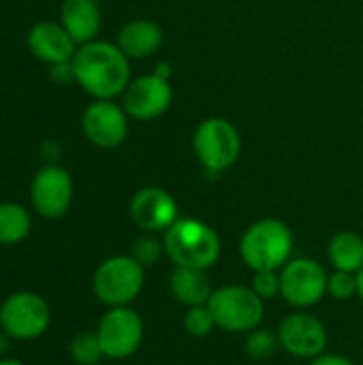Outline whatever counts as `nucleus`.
Masks as SVG:
<instances>
[{
  "mask_svg": "<svg viewBox=\"0 0 363 365\" xmlns=\"http://www.w3.org/2000/svg\"><path fill=\"white\" fill-rule=\"evenodd\" d=\"M75 81L94 98L113 101L131 83V62L116 43L90 41L71 60Z\"/></svg>",
  "mask_w": 363,
  "mask_h": 365,
  "instance_id": "nucleus-1",
  "label": "nucleus"
},
{
  "mask_svg": "<svg viewBox=\"0 0 363 365\" xmlns=\"http://www.w3.org/2000/svg\"><path fill=\"white\" fill-rule=\"evenodd\" d=\"M165 255L173 261L175 267L210 269L220 259V237L218 233L197 220V218H178L163 237Z\"/></svg>",
  "mask_w": 363,
  "mask_h": 365,
  "instance_id": "nucleus-2",
  "label": "nucleus"
},
{
  "mask_svg": "<svg viewBox=\"0 0 363 365\" xmlns=\"http://www.w3.org/2000/svg\"><path fill=\"white\" fill-rule=\"evenodd\" d=\"M293 231L278 218L252 222L240 240V257L252 272H280L293 255Z\"/></svg>",
  "mask_w": 363,
  "mask_h": 365,
  "instance_id": "nucleus-3",
  "label": "nucleus"
},
{
  "mask_svg": "<svg viewBox=\"0 0 363 365\" xmlns=\"http://www.w3.org/2000/svg\"><path fill=\"white\" fill-rule=\"evenodd\" d=\"M143 284L145 267H141L131 255L105 259L92 276V291L107 308L131 306L141 295Z\"/></svg>",
  "mask_w": 363,
  "mask_h": 365,
  "instance_id": "nucleus-4",
  "label": "nucleus"
},
{
  "mask_svg": "<svg viewBox=\"0 0 363 365\" xmlns=\"http://www.w3.org/2000/svg\"><path fill=\"white\" fill-rule=\"evenodd\" d=\"M208 308L218 329L229 334H250L261 327L265 317V302L250 289L227 284L212 293Z\"/></svg>",
  "mask_w": 363,
  "mask_h": 365,
  "instance_id": "nucleus-5",
  "label": "nucleus"
},
{
  "mask_svg": "<svg viewBox=\"0 0 363 365\" xmlns=\"http://www.w3.org/2000/svg\"><path fill=\"white\" fill-rule=\"evenodd\" d=\"M193 150L205 171L223 173L237 163L242 154V135L227 118H205L195 128Z\"/></svg>",
  "mask_w": 363,
  "mask_h": 365,
  "instance_id": "nucleus-6",
  "label": "nucleus"
},
{
  "mask_svg": "<svg viewBox=\"0 0 363 365\" xmlns=\"http://www.w3.org/2000/svg\"><path fill=\"white\" fill-rule=\"evenodd\" d=\"M51 308L34 291H15L0 304V329L17 342H32L47 334Z\"/></svg>",
  "mask_w": 363,
  "mask_h": 365,
  "instance_id": "nucleus-7",
  "label": "nucleus"
},
{
  "mask_svg": "<svg viewBox=\"0 0 363 365\" xmlns=\"http://www.w3.org/2000/svg\"><path fill=\"white\" fill-rule=\"evenodd\" d=\"M327 272L315 259H291L280 269V297L300 310L321 304L327 295Z\"/></svg>",
  "mask_w": 363,
  "mask_h": 365,
  "instance_id": "nucleus-8",
  "label": "nucleus"
},
{
  "mask_svg": "<svg viewBox=\"0 0 363 365\" xmlns=\"http://www.w3.org/2000/svg\"><path fill=\"white\" fill-rule=\"evenodd\" d=\"M143 321L137 310L131 306L109 308L96 327V336L101 340L103 353L107 359L122 361L133 357L143 342Z\"/></svg>",
  "mask_w": 363,
  "mask_h": 365,
  "instance_id": "nucleus-9",
  "label": "nucleus"
},
{
  "mask_svg": "<svg viewBox=\"0 0 363 365\" xmlns=\"http://www.w3.org/2000/svg\"><path fill=\"white\" fill-rule=\"evenodd\" d=\"M73 178L60 165L41 167L30 184V203L41 218L58 220L73 203Z\"/></svg>",
  "mask_w": 363,
  "mask_h": 365,
  "instance_id": "nucleus-10",
  "label": "nucleus"
},
{
  "mask_svg": "<svg viewBox=\"0 0 363 365\" xmlns=\"http://www.w3.org/2000/svg\"><path fill=\"white\" fill-rule=\"evenodd\" d=\"M173 101V88L169 79L158 77L156 73L141 75L131 79L122 94V107L133 120L150 122L167 113Z\"/></svg>",
  "mask_w": 363,
  "mask_h": 365,
  "instance_id": "nucleus-11",
  "label": "nucleus"
},
{
  "mask_svg": "<svg viewBox=\"0 0 363 365\" xmlns=\"http://www.w3.org/2000/svg\"><path fill=\"white\" fill-rule=\"evenodd\" d=\"M81 128L92 145L113 150L128 137V113L113 101L94 98L81 115Z\"/></svg>",
  "mask_w": 363,
  "mask_h": 365,
  "instance_id": "nucleus-12",
  "label": "nucleus"
},
{
  "mask_svg": "<svg viewBox=\"0 0 363 365\" xmlns=\"http://www.w3.org/2000/svg\"><path fill=\"white\" fill-rule=\"evenodd\" d=\"M280 349L297 359H317L327 351V329L325 325L306 312L289 314L278 327Z\"/></svg>",
  "mask_w": 363,
  "mask_h": 365,
  "instance_id": "nucleus-13",
  "label": "nucleus"
},
{
  "mask_svg": "<svg viewBox=\"0 0 363 365\" xmlns=\"http://www.w3.org/2000/svg\"><path fill=\"white\" fill-rule=\"evenodd\" d=\"M131 218L145 233L167 231L178 220V203L175 199L158 186H145L135 192L131 199Z\"/></svg>",
  "mask_w": 363,
  "mask_h": 365,
  "instance_id": "nucleus-14",
  "label": "nucleus"
},
{
  "mask_svg": "<svg viewBox=\"0 0 363 365\" xmlns=\"http://www.w3.org/2000/svg\"><path fill=\"white\" fill-rule=\"evenodd\" d=\"M26 43L34 58H39L41 62H47L51 66L71 62L77 53V43L64 30V26L56 24V21L34 24L28 32Z\"/></svg>",
  "mask_w": 363,
  "mask_h": 365,
  "instance_id": "nucleus-15",
  "label": "nucleus"
},
{
  "mask_svg": "<svg viewBox=\"0 0 363 365\" xmlns=\"http://www.w3.org/2000/svg\"><path fill=\"white\" fill-rule=\"evenodd\" d=\"M60 24L77 45L96 41L101 30L98 0H64L60 9Z\"/></svg>",
  "mask_w": 363,
  "mask_h": 365,
  "instance_id": "nucleus-16",
  "label": "nucleus"
},
{
  "mask_svg": "<svg viewBox=\"0 0 363 365\" xmlns=\"http://www.w3.org/2000/svg\"><path fill=\"white\" fill-rule=\"evenodd\" d=\"M163 28L152 19H133L124 24L118 32L116 45L124 51L128 60L148 58L163 45Z\"/></svg>",
  "mask_w": 363,
  "mask_h": 365,
  "instance_id": "nucleus-17",
  "label": "nucleus"
},
{
  "mask_svg": "<svg viewBox=\"0 0 363 365\" xmlns=\"http://www.w3.org/2000/svg\"><path fill=\"white\" fill-rule=\"evenodd\" d=\"M169 289L173 297L186 308L208 306L214 293L205 269H193V267H175L169 276Z\"/></svg>",
  "mask_w": 363,
  "mask_h": 365,
  "instance_id": "nucleus-18",
  "label": "nucleus"
},
{
  "mask_svg": "<svg viewBox=\"0 0 363 365\" xmlns=\"http://www.w3.org/2000/svg\"><path fill=\"white\" fill-rule=\"evenodd\" d=\"M329 263L336 272L357 274L363 267V237L355 231H340L327 246Z\"/></svg>",
  "mask_w": 363,
  "mask_h": 365,
  "instance_id": "nucleus-19",
  "label": "nucleus"
},
{
  "mask_svg": "<svg viewBox=\"0 0 363 365\" xmlns=\"http://www.w3.org/2000/svg\"><path fill=\"white\" fill-rule=\"evenodd\" d=\"M32 229L30 212L15 201L0 203V246H17L21 244Z\"/></svg>",
  "mask_w": 363,
  "mask_h": 365,
  "instance_id": "nucleus-20",
  "label": "nucleus"
},
{
  "mask_svg": "<svg viewBox=\"0 0 363 365\" xmlns=\"http://www.w3.org/2000/svg\"><path fill=\"white\" fill-rule=\"evenodd\" d=\"M68 355L77 365H98L105 357L96 331H81L68 344Z\"/></svg>",
  "mask_w": 363,
  "mask_h": 365,
  "instance_id": "nucleus-21",
  "label": "nucleus"
},
{
  "mask_svg": "<svg viewBox=\"0 0 363 365\" xmlns=\"http://www.w3.org/2000/svg\"><path fill=\"white\" fill-rule=\"evenodd\" d=\"M278 346H280L278 334H274L272 329L257 327L246 336V353L257 361H265V359L274 357Z\"/></svg>",
  "mask_w": 363,
  "mask_h": 365,
  "instance_id": "nucleus-22",
  "label": "nucleus"
},
{
  "mask_svg": "<svg viewBox=\"0 0 363 365\" xmlns=\"http://www.w3.org/2000/svg\"><path fill=\"white\" fill-rule=\"evenodd\" d=\"M163 252H165V244L160 240H156L154 233L139 235L131 246V257L145 269L156 265V261L160 259Z\"/></svg>",
  "mask_w": 363,
  "mask_h": 365,
  "instance_id": "nucleus-23",
  "label": "nucleus"
},
{
  "mask_svg": "<svg viewBox=\"0 0 363 365\" xmlns=\"http://www.w3.org/2000/svg\"><path fill=\"white\" fill-rule=\"evenodd\" d=\"M182 327L193 338H205L216 329V323H214V317L208 306H195V308L186 310L184 319H182Z\"/></svg>",
  "mask_w": 363,
  "mask_h": 365,
  "instance_id": "nucleus-24",
  "label": "nucleus"
},
{
  "mask_svg": "<svg viewBox=\"0 0 363 365\" xmlns=\"http://www.w3.org/2000/svg\"><path fill=\"white\" fill-rule=\"evenodd\" d=\"M250 289H252L263 302L274 299L276 295H280V272H274V269L252 272Z\"/></svg>",
  "mask_w": 363,
  "mask_h": 365,
  "instance_id": "nucleus-25",
  "label": "nucleus"
},
{
  "mask_svg": "<svg viewBox=\"0 0 363 365\" xmlns=\"http://www.w3.org/2000/svg\"><path fill=\"white\" fill-rule=\"evenodd\" d=\"M327 295L334 299H351L357 295V274L334 272L327 280Z\"/></svg>",
  "mask_w": 363,
  "mask_h": 365,
  "instance_id": "nucleus-26",
  "label": "nucleus"
},
{
  "mask_svg": "<svg viewBox=\"0 0 363 365\" xmlns=\"http://www.w3.org/2000/svg\"><path fill=\"white\" fill-rule=\"evenodd\" d=\"M310 365H355L351 359L342 357V355H334V353H323L321 357L312 359Z\"/></svg>",
  "mask_w": 363,
  "mask_h": 365,
  "instance_id": "nucleus-27",
  "label": "nucleus"
},
{
  "mask_svg": "<svg viewBox=\"0 0 363 365\" xmlns=\"http://www.w3.org/2000/svg\"><path fill=\"white\" fill-rule=\"evenodd\" d=\"M11 342H13V340H11V338L0 329V359H4V357H6V353H9V349H11Z\"/></svg>",
  "mask_w": 363,
  "mask_h": 365,
  "instance_id": "nucleus-28",
  "label": "nucleus"
},
{
  "mask_svg": "<svg viewBox=\"0 0 363 365\" xmlns=\"http://www.w3.org/2000/svg\"><path fill=\"white\" fill-rule=\"evenodd\" d=\"M154 73H156L158 77H163V79H171V66H169L167 62H158Z\"/></svg>",
  "mask_w": 363,
  "mask_h": 365,
  "instance_id": "nucleus-29",
  "label": "nucleus"
},
{
  "mask_svg": "<svg viewBox=\"0 0 363 365\" xmlns=\"http://www.w3.org/2000/svg\"><path fill=\"white\" fill-rule=\"evenodd\" d=\"M357 295L362 297L363 302V267L357 272Z\"/></svg>",
  "mask_w": 363,
  "mask_h": 365,
  "instance_id": "nucleus-30",
  "label": "nucleus"
},
{
  "mask_svg": "<svg viewBox=\"0 0 363 365\" xmlns=\"http://www.w3.org/2000/svg\"><path fill=\"white\" fill-rule=\"evenodd\" d=\"M0 365H26L24 361H19V359H13V357H4V359H0Z\"/></svg>",
  "mask_w": 363,
  "mask_h": 365,
  "instance_id": "nucleus-31",
  "label": "nucleus"
}]
</instances>
